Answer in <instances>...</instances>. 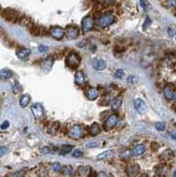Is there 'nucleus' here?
I'll return each instance as SVG.
<instances>
[{
    "mask_svg": "<svg viewBox=\"0 0 176 177\" xmlns=\"http://www.w3.org/2000/svg\"><path fill=\"white\" fill-rule=\"evenodd\" d=\"M86 145H87L88 147L92 148V147H96V146H98L99 143H98V142H89V143H87Z\"/></svg>",
    "mask_w": 176,
    "mask_h": 177,
    "instance_id": "38",
    "label": "nucleus"
},
{
    "mask_svg": "<svg viewBox=\"0 0 176 177\" xmlns=\"http://www.w3.org/2000/svg\"><path fill=\"white\" fill-rule=\"evenodd\" d=\"M2 16L8 21H14V20L17 19V16H18V14H17V12L15 10H13L7 9V10H4Z\"/></svg>",
    "mask_w": 176,
    "mask_h": 177,
    "instance_id": "10",
    "label": "nucleus"
},
{
    "mask_svg": "<svg viewBox=\"0 0 176 177\" xmlns=\"http://www.w3.org/2000/svg\"><path fill=\"white\" fill-rule=\"evenodd\" d=\"M126 171L129 176H136L139 171V166L137 164H131L127 167Z\"/></svg>",
    "mask_w": 176,
    "mask_h": 177,
    "instance_id": "14",
    "label": "nucleus"
},
{
    "mask_svg": "<svg viewBox=\"0 0 176 177\" xmlns=\"http://www.w3.org/2000/svg\"><path fill=\"white\" fill-rule=\"evenodd\" d=\"M150 24H151V20H150V18H149V17H146V20H145V23H144V25H143V27L146 28L147 26H149Z\"/></svg>",
    "mask_w": 176,
    "mask_h": 177,
    "instance_id": "39",
    "label": "nucleus"
},
{
    "mask_svg": "<svg viewBox=\"0 0 176 177\" xmlns=\"http://www.w3.org/2000/svg\"><path fill=\"white\" fill-rule=\"evenodd\" d=\"M72 149H73V147H72L71 145L64 146V147L61 148V150H60V152H59V154H60V155H65V154H69L70 152H71Z\"/></svg>",
    "mask_w": 176,
    "mask_h": 177,
    "instance_id": "26",
    "label": "nucleus"
},
{
    "mask_svg": "<svg viewBox=\"0 0 176 177\" xmlns=\"http://www.w3.org/2000/svg\"><path fill=\"white\" fill-rule=\"evenodd\" d=\"M146 151V147L143 144H138L137 146L134 147V149L131 152V154L134 156H138V155H141L144 152Z\"/></svg>",
    "mask_w": 176,
    "mask_h": 177,
    "instance_id": "13",
    "label": "nucleus"
},
{
    "mask_svg": "<svg viewBox=\"0 0 176 177\" xmlns=\"http://www.w3.org/2000/svg\"><path fill=\"white\" fill-rule=\"evenodd\" d=\"M72 155H73L74 157H80V156H82V155H83V153H82L80 150H76V151H74V152H73Z\"/></svg>",
    "mask_w": 176,
    "mask_h": 177,
    "instance_id": "33",
    "label": "nucleus"
},
{
    "mask_svg": "<svg viewBox=\"0 0 176 177\" xmlns=\"http://www.w3.org/2000/svg\"><path fill=\"white\" fill-rule=\"evenodd\" d=\"M12 76V72L8 69H3L0 71V79L2 80H7L9 78H10Z\"/></svg>",
    "mask_w": 176,
    "mask_h": 177,
    "instance_id": "19",
    "label": "nucleus"
},
{
    "mask_svg": "<svg viewBox=\"0 0 176 177\" xmlns=\"http://www.w3.org/2000/svg\"><path fill=\"white\" fill-rule=\"evenodd\" d=\"M113 153H114V151H113V150H108V151H105V152H104V153L100 154L96 157V159H98V160H100V159L105 158V157H108V155L113 154Z\"/></svg>",
    "mask_w": 176,
    "mask_h": 177,
    "instance_id": "25",
    "label": "nucleus"
},
{
    "mask_svg": "<svg viewBox=\"0 0 176 177\" xmlns=\"http://www.w3.org/2000/svg\"><path fill=\"white\" fill-rule=\"evenodd\" d=\"M12 175H13V176H23V175H24V172H22V171H18V172L13 173Z\"/></svg>",
    "mask_w": 176,
    "mask_h": 177,
    "instance_id": "42",
    "label": "nucleus"
},
{
    "mask_svg": "<svg viewBox=\"0 0 176 177\" xmlns=\"http://www.w3.org/2000/svg\"><path fill=\"white\" fill-rule=\"evenodd\" d=\"M83 135H84V129L80 125L74 126L71 128V130L69 131V137L73 139H79L80 138L83 137Z\"/></svg>",
    "mask_w": 176,
    "mask_h": 177,
    "instance_id": "3",
    "label": "nucleus"
},
{
    "mask_svg": "<svg viewBox=\"0 0 176 177\" xmlns=\"http://www.w3.org/2000/svg\"><path fill=\"white\" fill-rule=\"evenodd\" d=\"M117 122H118V116L113 114V115H110L107 120H105L104 121V129H107V130H110L112 128H114L117 125Z\"/></svg>",
    "mask_w": 176,
    "mask_h": 177,
    "instance_id": "9",
    "label": "nucleus"
},
{
    "mask_svg": "<svg viewBox=\"0 0 176 177\" xmlns=\"http://www.w3.org/2000/svg\"><path fill=\"white\" fill-rule=\"evenodd\" d=\"M10 126V122L8 121H5L2 125H1V129H7Z\"/></svg>",
    "mask_w": 176,
    "mask_h": 177,
    "instance_id": "37",
    "label": "nucleus"
},
{
    "mask_svg": "<svg viewBox=\"0 0 176 177\" xmlns=\"http://www.w3.org/2000/svg\"><path fill=\"white\" fill-rule=\"evenodd\" d=\"M90 167H86V166H81L78 168V175L80 176H88L90 175Z\"/></svg>",
    "mask_w": 176,
    "mask_h": 177,
    "instance_id": "23",
    "label": "nucleus"
},
{
    "mask_svg": "<svg viewBox=\"0 0 176 177\" xmlns=\"http://www.w3.org/2000/svg\"><path fill=\"white\" fill-rule=\"evenodd\" d=\"M8 148L7 147H0V157H2L8 153Z\"/></svg>",
    "mask_w": 176,
    "mask_h": 177,
    "instance_id": "34",
    "label": "nucleus"
},
{
    "mask_svg": "<svg viewBox=\"0 0 176 177\" xmlns=\"http://www.w3.org/2000/svg\"><path fill=\"white\" fill-rule=\"evenodd\" d=\"M31 112L33 114V116L35 117V119H42L44 115V109H43V105H41L40 103H36L34 104L32 107H31Z\"/></svg>",
    "mask_w": 176,
    "mask_h": 177,
    "instance_id": "4",
    "label": "nucleus"
},
{
    "mask_svg": "<svg viewBox=\"0 0 176 177\" xmlns=\"http://www.w3.org/2000/svg\"><path fill=\"white\" fill-rule=\"evenodd\" d=\"M122 76H124V71L121 70V69L117 70L116 73H115V75H114L115 78H119V79H121V78L122 77Z\"/></svg>",
    "mask_w": 176,
    "mask_h": 177,
    "instance_id": "32",
    "label": "nucleus"
},
{
    "mask_svg": "<svg viewBox=\"0 0 176 177\" xmlns=\"http://www.w3.org/2000/svg\"><path fill=\"white\" fill-rule=\"evenodd\" d=\"M52 168H53V170H54L55 171H58V172L62 170V166H61V164L59 163V162L53 163V164H52Z\"/></svg>",
    "mask_w": 176,
    "mask_h": 177,
    "instance_id": "29",
    "label": "nucleus"
},
{
    "mask_svg": "<svg viewBox=\"0 0 176 177\" xmlns=\"http://www.w3.org/2000/svg\"><path fill=\"white\" fill-rule=\"evenodd\" d=\"M168 33H169V35H170V37H174V31L172 30V28L169 27L168 28Z\"/></svg>",
    "mask_w": 176,
    "mask_h": 177,
    "instance_id": "41",
    "label": "nucleus"
},
{
    "mask_svg": "<svg viewBox=\"0 0 176 177\" xmlns=\"http://www.w3.org/2000/svg\"><path fill=\"white\" fill-rule=\"evenodd\" d=\"M134 105H135V109L137 110V112L139 113H144L146 110V105L145 103L141 100V99H137L134 102Z\"/></svg>",
    "mask_w": 176,
    "mask_h": 177,
    "instance_id": "11",
    "label": "nucleus"
},
{
    "mask_svg": "<svg viewBox=\"0 0 176 177\" xmlns=\"http://www.w3.org/2000/svg\"><path fill=\"white\" fill-rule=\"evenodd\" d=\"M93 67L97 71H102L105 68V61L99 59V60H93Z\"/></svg>",
    "mask_w": 176,
    "mask_h": 177,
    "instance_id": "16",
    "label": "nucleus"
},
{
    "mask_svg": "<svg viewBox=\"0 0 176 177\" xmlns=\"http://www.w3.org/2000/svg\"><path fill=\"white\" fill-rule=\"evenodd\" d=\"M42 152H43V153H47V152H49V148H48V147H43Z\"/></svg>",
    "mask_w": 176,
    "mask_h": 177,
    "instance_id": "43",
    "label": "nucleus"
},
{
    "mask_svg": "<svg viewBox=\"0 0 176 177\" xmlns=\"http://www.w3.org/2000/svg\"><path fill=\"white\" fill-rule=\"evenodd\" d=\"M31 51L29 49H27V48H23V49H20L16 52V55L18 57L20 60H26L28 58V56L30 55Z\"/></svg>",
    "mask_w": 176,
    "mask_h": 177,
    "instance_id": "15",
    "label": "nucleus"
},
{
    "mask_svg": "<svg viewBox=\"0 0 176 177\" xmlns=\"http://www.w3.org/2000/svg\"><path fill=\"white\" fill-rule=\"evenodd\" d=\"M137 77L136 76H130L127 78V83H128L129 85H134V84L137 83Z\"/></svg>",
    "mask_w": 176,
    "mask_h": 177,
    "instance_id": "30",
    "label": "nucleus"
},
{
    "mask_svg": "<svg viewBox=\"0 0 176 177\" xmlns=\"http://www.w3.org/2000/svg\"><path fill=\"white\" fill-rule=\"evenodd\" d=\"M115 22V17L110 13H105L98 19V26L100 27H107Z\"/></svg>",
    "mask_w": 176,
    "mask_h": 177,
    "instance_id": "1",
    "label": "nucleus"
},
{
    "mask_svg": "<svg viewBox=\"0 0 176 177\" xmlns=\"http://www.w3.org/2000/svg\"><path fill=\"white\" fill-rule=\"evenodd\" d=\"M121 98H120V97L114 98V99L111 101V104H110L111 109H112L113 111H117V110L121 108Z\"/></svg>",
    "mask_w": 176,
    "mask_h": 177,
    "instance_id": "17",
    "label": "nucleus"
},
{
    "mask_svg": "<svg viewBox=\"0 0 176 177\" xmlns=\"http://www.w3.org/2000/svg\"><path fill=\"white\" fill-rule=\"evenodd\" d=\"M175 93V87L173 84L171 83H168L165 87H164V90H163V94L165 96V98L167 100H171L173 99Z\"/></svg>",
    "mask_w": 176,
    "mask_h": 177,
    "instance_id": "7",
    "label": "nucleus"
},
{
    "mask_svg": "<svg viewBox=\"0 0 176 177\" xmlns=\"http://www.w3.org/2000/svg\"><path fill=\"white\" fill-rule=\"evenodd\" d=\"M98 176H108V174L104 173V172H100V173L98 174Z\"/></svg>",
    "mask_w": 176,
    "mask_h": 177,
    "instance_id": "44",
    "label": "nucleus"
},
{
    "mask_svg": "<svg viewBox=\"0 0 176 177\" xmlns=\"http://www.w3.org/2000/svg\"><path fill=\"white\" fill-rule=\"evenodd\" d=\"M65 33L69 40H76L79 36V28L76 27H68Z\"/></svg>",
    "mask_w": 176,
    "mask_h": 177,
    "instance_id": "8",
    "label": "nucleus"
},
{
    "mask_svg": "<svg viewBox=\"0 0 176 177\" xmlns=\"http://www.w3.org/2000/svg\"><path fill=\"white\" fill-rule=\"evenodd\" d=\"M155 128L158 130V131H164L165 128H166V125L162 121H158V122H155Z\"/></svg>",
    "mask_w": 176,
    "mask_h": 177,
    "instance_id": "27",
    "label": "nucleus"
},
{
    "mask_svg": "<svg viewBox=\"0 0 176 177\" xmlns=\"http://www.w3.org/2000/svg\"><path fill=\"white\" fill-rule=\"evenodd\" d=\"M168 6L170 8H175L176 7V0H169V1H168Z\"/></svg>",
    "mask_w": 176,
    "mask_h": 177,
    "instance_id": "35",
    "label": "nucleus"
},
{
    "mask_svg": "<svg viewBox=\"0 0 176 177\" xmlns=\"http://www.w3.org/2000/svg\"><path fill=\"white\" fill-rule=\"evenodd\" d=\"M173 100H174V102L176 103V93H174V96H173Z\"/></svg>",
    "mask_w": 176,
    "mask_h": 177,
    "instance_id": "46",
    "label": "nucleus"
},
{
    "mask_svg": "<svg viewBox=\"0 0 176 177\" xmlns=\"http://www.w3.org/2000/svg\"><path fill=\"white\" fill-rule=\"evenodd\" d=\"M80 61L81 60L76 53H71L66 58V65L72 69H76L80 64Z\"/></svg>",
    "mask_w": 176,
    "mask_h": 177,
    "instance_id": "2",
    "label": "nucleus"
},
{
    "mask_svg": "<svg viewBox=\"0 0 176 177\" xmlns=\"http://www.w3.org/2000/svg\"><path fill=\"white\" fill-rule=\"evenodd\" d=\"M30 102V96L28 94H24L21 96L20 100H19V104L21 108H26L27 107V105Z\"/></svg>",
    "mask_w": 176,
    "mask_h": 177,
    "instance_id": "20",
    "label": "nucleus"
},
{
    "mask_svg": "<svg viewBox=\"0 0 176 177\" xmlns=\"http://www.w3.org/2000/svg\"><path fill=\"white\" fill-rule=\"evenodd\" d=\"M174 176H176V171L174 172Z\"/></svg>",
    "mask_w": 176,
    "mask_h": 177,
    "instance_id": "47",
    "label": "nucleus"
},
{
    "mask_svg": "<svg viewBox=\"0 0 176 177\" xmlns=\"http://www.w3.org/2000/svg\"><path fill=\"white\" fill-rule=\"evenodd\" d=\"M49 32L51 34V36L53 38H55L56 40H61L65 36V30L59 27H54L50 28Z\"/></svg>",
    "mask_w": 176,
    "mask_h": 177,
    "instance_id": "6",
    "label": "nucleus"
},
{
    "mask_svg": "<svg viewBox=\"0 0 176 177\" xmlns=\"http://www.w3.org/2000/svg\"><path fill=\"white\" fill-rule=\"evenodd\" d=\"M140 6H141L144 10H146L147 6H148V3L146 0H140Z\"/></svg>",
    "mask_w": 176,
    "mask_h": 177,
    "instance_id": "36",
    "label": "nucleus"
},
{
    "mask_svg": "<svg viewBox=\"0 0 176 177\" xmlns=\"http://www.w3.org/2000/svg\"><path fill=\"white\" fill-rule=\"evenodd\" d=\"M52 64H53V60L50 59V58H47L46 60H44L42 63V68L43 71H45V72H48V71L51 69L52 67Z\"/></svg>",
    "mask_w": 176,
    "mask_h": 177,
    "instance_id": "22",
    "label": "nucleus"
},
{
    "mask_svg": "<svg viewBox=\"0 0 176 177\" xmlns=\"http://www.w3.org/2000/svg\"><path fill=\"white\" fill-rule=\"evenodd\" d=\"M169 151H170V150H167V151H165V152L162 154V157L165 159V160H169V159H170V158L172 157V155H173V154H172V152H170V154H169Z\"/></svg>",
    "mask_w": 176,
    "mask_h": 177,
    "instance_id": "31",
    "label": "nucleus"
},
{
    "mask_svg": "<svg viewBox=\"0 0 176 177\" xmlns=\"http://www.w3.org/2000/svg\"><path fill=\"white\" fill-rule=\"evenodd\" d=\"M0 31H1V27H0Z\"/></svg>",
    "mask_w": 176,
    "mask_h": 177,
    "instance_id": "48",
    "label": "nucleus"
},
{
    "mask_svg": "<svg viewBox=\"0 0 176 177\" xmlns=\"http://www.w3.org/2000/svg\"><path fill=\"white\" fill-rule=\"evenodd\" d=\"M105 1H108V3H112V2H114L115 0H105Z\"/></svg>",
    "mask_w": 176,
    "mask_h": 177,
    "instance_id": "45",
    "label": "nucleus"
},
{
    "mask_svg": "<svg viewBox=\"0 0 176 177\" xmlns=\"http://www.w3.org/2000/svg\"><path fill=\"white\" fill-rule=\"evenodd\" d=\"M94 26V20L93 18L90 16H87L85 18L82 20V23H81V28H82V31L83 32H89L92 29Z\"/></svg>",
    "mask_w": 176,
    "mask_h": 177,
    "instance_id": "5",
    "label": "nucleus"
},
{
    "mask_svg": "<svg viewBox=\"0 0 176 177\" xmlns=\"http://www.w3.org/2000/svg\"><path fill=\"white\" fill-rule=\"evenodd\" d=\"M90 133L92 135V136H97L101 133V126L98 125V123L94 122L92 125L90 126Z\"/></svg>",
    "mask_w": 176,
    "mask_h": 177,
    "instance_id": "18",
    "label": "nucleus"
},
{
    "mask_svg": "<svg viewBox=\"0 0 176 177\" xmlns=\"http://www.w3.org/2000/svg\"><path fill=\"white\" fill-rule=\"evenodd\" d=\"M46 50H48V47L45 45H40L39 46V51L40 52H45Z\"/></svg>",
    "mask_w": 176,
    "mask_h": 177,
    "instance_id": "40",
    "label": "nucleus"
},
{
    "mask_svg": "<svg viewBox=\"0 0 176 177\" xmlns=\"http://www.w3.org/2000/svg\"><path fill=\"white\" fill-rule=\"evenodd\" d=\"M21 90V86L18 82H15L12 86V92L13 93H18Z\"/></svg>",
    "mask_w": 176,
    "mask_h": 177,
    "instance_id": "28",
    "label": "nucleus"
},
{
    "mask_svg": "<svg viewBox=\"0 0 176 177\" xmlns=\"http://www.w3.org/2000/svg\"><path fill=\"white\" fill-rule=\"evenodd\" d=\"M63 174L64 175H67V176H72L74 174V169L72 166H65L63 169Z\"/></svg>",
    "mask_w": 176,
    "mask_h": 177,
    "instance_id": "24",
    "label": "nucleus"
},
{
    "mask_svg": "<svg viewBox=\"0 0 176 177\" xmlns=\"http://www.w3.org/2000/svg\"><path fill=\"white\" fill-rule=\"evenodd\" d=\"M75 81H76V85H78V86H82V85L84 84V82H85V77H84L83 73L80 72V71L76 74V76H75Z\"/></svg>",
    "mask_w": 176,
    "mask_h": 177,
    "instance_id": "21",
    "label": "nucleus"
},
{
    "mask_svg": "<svg viewBox=\"0 0 176 177\" xmlns=\"http://www.w3.org/2000/svg\"><path fill=\"white\" fill-rule=\"evenodd\" d=\"M99 91H98V88H91L88 90L87 92V97L89 100L91 101H93V100H96L99 96Z\"/></svg>",
    "mask_w": 176,
    "mask_h": 177,
    "instance_id": "12",
    "label": "nucleus"
}]
</instances>
